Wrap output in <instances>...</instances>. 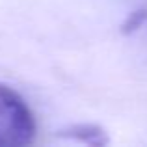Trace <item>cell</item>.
<instances>
[{"mask_svg": "<svg viewBox=\"0 0 147 147\" xmlns=\"http://www.w3.org/2000/svg\"><path fill=\"white\" fill-rule=\"evenodd\" d=\"M71 138H75V140H80V142H84V144H88V145H100V144H104V130H100V129H95V127H75V129L71 130Z\"/></svg>", "mask_w": 147, "mask_h": 147, "instance_id": "7a4b0ae2", "label": "cell"}, {"mask_svg": "<svg viewBox=\"0 0 147 147\" xmlns=\"http://www.w3.org/2000/svg\"><path fill=\"white\" fill-rule=\"evenodd\" d=\"M145 19H147V13H145L144 9L130 13V15H129V19L123 22V34H130V32H134V30H138L142 24H144Z\"/></svg>", "mask_w": 147, "mask_h": 147, "instance_id": "3957f363", "label": "cell"}, {"mask_svg": "<svg viewBox=\"0 0 147 147\" xmlns=\"http://www.w3.org/2000/svg\"><path fill=\"white\" fill-rule=\"evenodd\" d=\"M36 138V119L24 99L0 84V147H24Z\"/></svg>", "mask_w": 147, "mask_h": 147, "instance_id": "6da1fadb", "label": "cell"}]
</instances>
